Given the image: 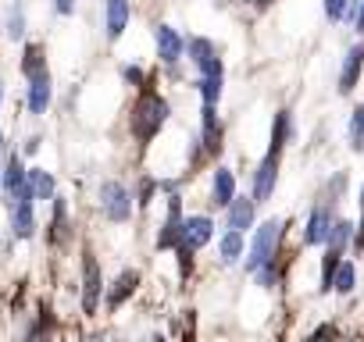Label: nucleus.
Returning a JSON list of instances; mask_svg holds the SVG:
<instances>
[{
  "mask_svg": "<svg viewBox=\"0 0 364 342\" xmlns=\"http://www.w3.org/2000/svg\"><path fill=\"white\" fill-rule=\"evenodd\" d=\"M164 118H168V104H164L157 93H143V96L136 100V107H132V136H136L139 143L154 139L157 128L164 125Z\"/></svg>",
  "mask_w": 364,
  "mask_h": 342,
  "instance_id": "nucleus-1",
  "label": "nucleus"
},
{
  "mask_svg": "<svg viewBox=\"0 0 364 342\" xmlns=\"http://www.w3.org/2000/svg\"><path fill=\"white\" fill-rule=\"evenodd\" d=\"M279 236H282V221H264V225L257 228L254 246H250V260H247V267H250V271H257V267L272 264L275 246H279Z\"/></svg>",
  "mask_w": 364,
  "mask_h": 342,
  "instance_id": "nucleus-2",
  "label": "nucleus"
},
{
  "mask_svg": "<svg viewBox=\"0 0 364 342\" xmlns=\"http://www.w3.org/2000/svg\"><path fill=\"white\" fill-rule=\"evenodd\" d=\"M100 204H104V214H107L111 221H125V218L132 214V200H129V193H125L118 182H104Z\"/></svg>",
  "mask_w": 364,
  "mask_h": 342,
  "instance_id": "nucleus-3",
  "label": "nucleus"
},
{
  "mask_svg": "<svg viewBox=\"0 0 364 342\" xmlns=\"http://www.w3.org/2000/svg\"><path fill=\"white\" fill-rule=\"evenodd\" d=\"M26 164H22V157L15 153L11 160H8V171H4V186H8V193L15 197V200H33V186L26 182Z\"/></svg>",
  "mask_w": 364,
  "mask_h": 342,
  "instance_id": "nucleus-4",
  "label": "nucleus"
},
{
  "mask_svg": "<svg viewBox=\"0 0 364 342\" xmlns=\"http://www.w3.org/2000/svg\"><path fill=\"white\" fill-rule=\"evenodd\" d=\"M275 175H279V150H268V157L257 167V179H254V200H268L272 197Z\"/></svg>",
  "mask_w": 364,
  "mask_h": 342,
  "instance_id": "nucleus-5",
  "label": "nucleus"
},
{
  "mask_svg": "<svg viewBox=\"0 0 364 342\" xmlns=\"http://www.w3.org/2000/svg\"><path fill=\"white\" fill-rule=\"evenodd\" d=\"M178 243H182V204H178V197H171V204H168V221H164V228H161V236H157V246L168 250V246H178Z\"/></svg>",
  "mask_w": 364,
  "mask_h": 342,
  "instance_id": "nucleus-6",
  "label": "nucleus"
},
{
  "mask_svg": "<svg viewBox=\"0 0 364 342\" xmlns=\"http://www.w3.org/2000/svg\"><path fill=\"white\" fill-rule=\"evenodd\" d=\"M82 282H86V289H82V310L93 314L97 310V299H100V267H97V260L90 253L82 260Z\"/></svg>",
  "mask_w": 364,
  "mask_h": 342,
  "instance_id": "nucleus-7",
  "label": "nucleus"
},
{
  "mask_svg": "<svg viewBox=\"0 0 364 342\" xmlns=\"http://www.w3.org/2000/svg\"><path fill=\"white\" fill-rule=\"evenodd\" d=\"M211 218H186L182 221V243H186L190 250H200L208 239H211Z\"/></svg>",
  "mask_w": 364,
  "mask_h": 342,
  "instance_id": "nucleus-8",
  "label": "nucleus"
},
{
  "mask_svg": "<svg viewBox=\"0 0 364 342\" xmlns=\"http://www.w3.org/2000/svg\"><path fill=\"white\" fill-rule=\"evenodd\" d=\"M190 57L197 61V68H200L204 75H222V61L215 57V47H211L208 40H193V43H190Z\"/></svg>",
  "mask_w": 364,
  "mask_h": 342,
  "instance_id": "nucleus-9",
  "label": "nucleus"
},
{
  "mask_svg": "<svg viewBox=\"0 0 364 342\" xmlns=\"http://www.w3.org/2000/svg\"><path fill=\"white\" fill-rule=\"evenodd\" d=\"M360 68H364V47L357 43V47H350V54H346V65H343V75H339V93H350V89L357 86Z\"/></svg>",
  "mask_w": 364,
  "mask_h": 342,
  "instance_id": "nucleus-10",
  "label": "nucleus"
},
{
  "mask_svg": "<svg viewBox=\"0 0 364 342\" xmlns=\"http://www.w3.org/2000/svg\"><path fill=\"white\" fill-rule=\"evenodd\" d=\"M157 54H161L164 65H175V61H178L182 40H178V33H175L171 26H161V29H157Z\"/></svg>",
  "mask_w": 364,
  "mask_h": 342,
  "instance_id": "nucleus-11",
  "label": "nucleus"
},
{
  "mask_svg": "<svg viewBox=\"0 0 364 342\" xmlns=\"http://www.w3.org/2000/svg\"><path fill=\"white\" fill-rule=\"evenodd\" d=\"M129 22V0H107V36L118 40Z\"/></svg>",
  "mask_w": 364,
  "mask_h": 342,
  "instance_id": "nucleus-12",
  "label": "nucleus"
},
{
  "mask_svg": "<svg viewBox=\"0 0 364 342\" xmlns=\"http://www.w3.org/2000/svg\"><path fill=\"white\" fill-rule=\"evenodd\" d=\"M328 232H332V214L321 207V211H314L311 214V221H307V243H328Z\"/></svg>",
  "mask_w": 364,
  "mask_h": 342,
  "instance_id": "nucleus-13",
  "label": "nucleus"
},
{
  "mask_svg": "<svg viewBox=\"0 0 364 342\" xmlns=\"http://www.w3.org/2000/svg\"><path fill=\"white\" fill-rule=\"evenodd\" d=\"M47 104H50V75L43 72V75H36L33 86H29V107H33L36 114H43Z\"/></svg>",
  "mask_w": 364,
  "mask_h": 342,
  "instance_id": "nucleus-14",
  "label": "nucleus"
},
{
  "mask_svg": "<svg viewBox=\"0 0 364 342\" xmlns=\"http://www.w3.org/2000/svg\"><path fill=\"white\" fill-rule=\"evenodd\" d=\"M254 225V204L250 200H236L232 197V204H229V228H250Z\"/></svg>",
  "mask_w": 364,
  "mask_h": 342,
  "instance_id": "nucleus-15",
  "label": "nucleus"
},
{
  "mask_svg": "<svg viewBox=\"0 0 364 342\" xmlns=\"http://www.w3.org/2000/svg\"><path fill=\"white\" fill-rule=\"evenodd\" d=\"M232 197H236V182H232V171L218 167V171H215V204L229 207V204H232Z\"/></svg>",
  "mask_w": 364,
  "mask_h": 342,
  "instance_id": "nucleus-16",
  "label": "nucleus"
},
{
  "mask_svg": "<svg viewBox=\"0 0 364 342\" xmlns=\"http://www.w3.org/2000/svg\"><path fill=\"white\" fill-rule=\"evenodd\" d=\"M204 143L211 153L222 150V128H218V118H215V104H204Z\"/></svg>",
  "mask_w": 364,
  "mask_h": 342,
  "instance_id": "nucleus-17",
  "label": "nucleus"
},
{
  "mask_svg": "<svg viewBox=\"0 0 364 342\" xmlns=\"http://www.w3.org/2000/svg\"><path fill=\"white\" fill-rule=\"evenodd\" d=\"M11 228H15V236H18V239H29V236H33L36 221H33V207H29V200H18L15 218H11Z\"/></svg>",
  "mask_w": 364,
  "mask_h": 342,
  "instance_id": "nucleus-18",
  "label": "nucleus"
},
{
  "mask_svg": "<svg viewBox=\"0 0 364 342\" xmlns=\"http://www.w3.org/2000/svg\"><path fill=\"white\" fill-rule=\"evenodd\" d=\"M22 72H26L29 79H36V75H43V72H47V57H43V47H40V43H29V47H26Z\"/></svg>",
  "mask_w": 364,
  "mask_h": 342,
  "instance_id": "nucleus-19",
  "label": "nucleus"
},
{
  "mask_svg": "<svg viewBox=\"0 0 364 342\" xmlns=\"http://www.w3.org/2000/svg\"><path fill=\"white\" fill-rule=\"evenodd\" d=\"M136 282H139V275H136V271H125V275L114 282V289H111L107 303H111V307H122V303H125V296L136 289Z\"/></svg>",
  "mask_w": 364,
  "mask_h": 342,
  "instance_id": "nucleus-20",
  "label": "nucleus"
},
{
  "mask_svg": "<svg viewBox=\"0 0 364 342\" xmlns=\"http://www.w3.org/2000/svg\"><path fill=\"white\" fill-rule=\"evenodd\" d=\"M29 186H33V197L36 200H50L54 197V179L47 175V171H29Z\"/></svg>",
  "mask_w": 364,
  "mask_h": 342,
  "instance_id": "nucleus-21",
  "label": "nucleus"
},
{
  "mask_svg": "<svg viewBox=\"0 0 364 342\" xmlns=\"http://www.w3.org/2000/svg\"><path fill=\"white\" fill-rule=\"evenodd\" d=\"M240 253H243V236H240V228H232V232L222 239V260H225V264H232Z\"/></svg>",
  "mask_w": 364,
  "mask_h": 342,
  "instance_id": "nucleus-22",
  "label": "nucleus"
},
{
  "mask_svg": "<svg viewBox=\"0 0 364 342\" xmlns=\"http://www.w3.org/2000/svg\"><path fill=\"white\" fill-rule=\"evenodd\" d=\"M350 228H353L350 221H332V232H328V246H332V250H343V246L350 243V236H353Z\"/></svg>",
  "mask_w": 364,
  "mask_h": 342,
  "instance_id": "nucleus-23",
  "label": "nucleus"
},
{
  "mask_svg": "<svg viewBox=\"0 0 364 342\" xmlns=\"http://www.w3.org/2000/svg\"><path fill=\"white\" fill-rule=\"evenodd\" d=\"M339 253L343 250H332L325 253V267H321V289H332V278H336V267H339Z\"/></svg>",
  "mask_w": 364,
  "mask_h": 342,
  "instance_id": "nucleus-24",
  "label": "nucleus"
},
{
  "mask_svg": "<svg viewBox=\"0 0 364 342\" xmlns=\"http://www.w3.org/2000/svg\"><path fill=\"white\" fill-rule=\"evenodd\" d=\"M350 146H353V150H364V107L353 111V121H350Z\"/></svg>",
  "mask_w": 364,
  "mask_h": 342,
  "instance_id": "nucleus-25",
  "label": "nucleus"
},
{
  "mask_svg": "<svg viewBox=\"0 0 364 342\" xmlns=\"http://www.w3.org/2000/svg\"><path fill=\"white\" fill-rule=\"evenodd\" d=\"M65 236H68V218H65V204L58 200L54 204V232H50V239L54 243H65Z\"/></svg>",
  "mask_w": 364,
  "mask_h": 342,
  "instance_id": "nucleus-26",
  "label": "nucleus"
},
{
  "mask_svg": "<svg viewBox=\"0 0 364 342\" xmlns=\"http://www.w3.org/2000/svg\"><path fill=\"white\" fill-rule=\"evenodd\" d=\"M200 93H204V104H215V100H218V93H222V75H204Z\"/></svg>",
  "mask_w": 364,
  "mask_h": 342,
  "instance_id": "nucleus-27",
  "label": "nucleus"
},
{
  "mask_svg": "<svg viewBox=\"0 0 364 342\" xmlns=\"http://www.w3.org/2000/svg\"><path fill=\"white\" fill-rule=\"evenodd\" d=\"M332 289H339V292H350V289H353V267H350V264H339V267H336Z\"/></svg>",
  "mask_w": 364,
  "mask_h": 342,
  "instance_id": "nucleus-28",
  "label": "nucleus"
},
{
  "mask_svg": "<svg viewBox=\"0 0 364 342\" xmlns=\"http://www.w3.org/2000/svg\"><path fill=\"white\" fill-rule=\"evenodd\" d=\"M22 33H26V18H22V11H15V8H11V15H8V36H11V40H18Z\"/></svg>",
  "mask_w": 364,
  "mask_h": 342,
  "instance_id": "nucleus-29",
  "label": "nucleus"
},
{
  "mask_svg": "<svg viewBox=\"0 0 364 342\" xmlns=\"http://www.w3.org/2000/svg\"><path fill=\"white\" fill-rule=\"evenodd\" d=\"M325 11H328V18H343L346 15V0H325Z\"/></svg>",
  "mask_w": 364,
  "mask_h": 342,
  "instance_id": "nucleus-30",
  "label": "nucleus"
},
{
  "mask_svg": "<svg viewBox=\"0 0 364 342\" xmlns=\"http://www.w3.org/2000/svg\"><path fill=\"white\" fill-rule=\"evenodd\" d=\"M357 246L364 250V193H360V236H357Z\"/></svg>",
  "mask_w": 364,
  "mask_h": 342,
  "instance_id": "nucleus-31",
  "label": "nucleus"
},
{
  "mask_svg": "<svg viewBox=\"0 0 364 342\" xmlns=\"http://www.w3.org/2000/svg\"><path fill=\"white\" fill-rule=\"evenodd\" d=\"M125 79H129V82H143V72H139V68H125Z\"/></svg>",
  "mask_w": 364,
  "mask_h": 342,
  "instance_id": "nucleus-32",
  "label": "nucleus"
},
{
  "mask_svg": "<svg viewBox=\"0 0 364 342\" xmlns=\"http://www.w3.org/2000/svg\"><path fill=\"white\" fill-rule=\"evenodd\" d=\"M72 8H75V0H58V11L61 15H72Z\"/></svg>",
  "mask_w": 364,
  "mask_h": 342,
  "instance_id": "nucleus-33",
  "label": "nucleus"
},
{
  "mask_svg": "<svg viewBox=\"0 0 364 342\" xmlns=\"http://www.w3.org/2000/svg\"><path fill=\"white\" fill-rule=\"evenodd\" d=\"M357 29L364 33V4H360V15H357Z\"/></svg>",
  "mask_w": 364,
  "mask_h": 342,
  "instance_id": "nucleus-34",
  "label": "nucleus"
},
{
  "mask_svg": "<svg viewBox=\"0 0 364 342\" xmlns=\"http://www.w3.org/2000/svg\"><path fill=\"white\" fill-rule=\"evenodd\" d=\"M250 4H257V8H268V4H272V0H250Z\"/></svg>",
  "mask_w": 364,
  "mask_h": 342,
  "instance_id": "nucleus-35",
  "label": "nucleus"
},
{
  "mask_svg": "<svg viewBox=\"0 0 364 342\" xmlns=\"http://www.w3.org/2000/svg\"><path fill=\"white\" fill-rule=\"evenodd\" d=\"M0 146H4V132H0Z\"/></svg>",
  "mask_w": 364,
  "mask_h": 342,
  "instance_id": "nucleus-36",
  "label": "nucleus"
},
{
  "mask_svg": "<svg viewBox=\"0 0 364 342\" xmlns=\"http://www.w3.org/2000/svg\"><path fill=\"white\" fill-rule=\"evenodd\" d=\"M0 96H4V89H0Z\"/></svg>",
  "mask_w": 364,
  "mask_h": 342,
  "instance_id": "nucleus-37",
  "label": "nucleus"
}]
</instances>
